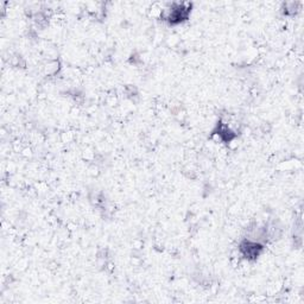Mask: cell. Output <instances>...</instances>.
<instances>
[{
  "label": "cell",
  "instance_id": "6da1fadb",
  "mask_svg": "<svg viewBox=\"0 0 304 304\" xmlns=\"http://www.w3.org/2000/svg\"><path fill=\"white\" fill-rule=\"evenodd\" d=\"M190 13V6H186L184 4H175L171 7L168 15V20L172 24L181 23L188 18Z\"/></svg>",
  "mask_w": 304,
  "mask_h": 304
},
{
  "label": "cell",
  "instance_id": "7a4b0ae2",
  "mask_svg": "<svg viewBox=\"0 0 304 304\" xmlns=\"http://www.w3.org/2000/svg\"><path fill=\"white\" fill-rule=\"evenodd\" d=\"M241 251H243L246 258H256L259 256L260 251H262V246H259L256 243L246 241L244 245H241Z\"/></svg>",
  "mask_w": 304,
  "mask_h": 304
}]
</instances>
